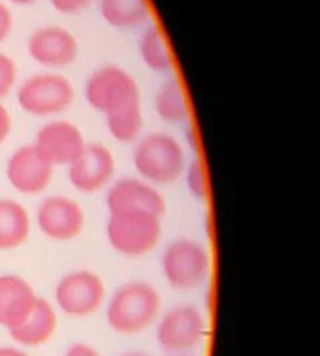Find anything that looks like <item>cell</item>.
<instances>
[{
    "mask_svg": "<svg viewBox=\"0 0 320 356\" xmlns=\"http://www.w3.org/2000/svg\"><path fill=\"white\" fill-rule=\"evenodd\" d=\"M161 307V296L155 286L131 280L113 292L106 307V322L118 334H141L158 321Z\"/></svg>",
    "mask_w": 320,
    "mask_h": 356,
    "instance_id": "obj_1",
    "label": "cell"
},
{
    "mask_svg": "<svg viewBox=\"0 0 320 356\" xmlns=\"http://www.w3.org/2000/svg\"><path fill=\"white\" fill-rule=\"evenodd\" d=\"M134 144L133 166L143 180L159 188L183 177L188 158L175 136L166 131H153L141 136Z\"/></svg>",
    "mask_w": 320,
    "mask_h": 356,
    "instance_id": "obj_2",
    "label": "cell"
},
{
    "mask_svg": "<svg viewBox=\"0 0 320 356\" xmlns=\"http://www.w3.org/2000/svg\"><path fill=\"white\" fill-rule=\"evenodd\" d=\"M17 105L35 118H55L75 102L74 83L63 74L44 71L25 79L16 92Z\"/></svg>",
    "mask_w": 320,
    "mask_h": 356,
    "instance_id": "obj_3",
    "label": "cell"
},
{
    "mask_svg": "<svg viewBox=\"0 0 320 356\" xmlns=\"http://www.w3.org/2000/svg\"><path fill=\"white\" fill-rule=\"evenodd\" d=\"M163 238V218L153 214H108L106 239L127 258H141L157 249Z\"/></svg>",
    "mask_w": 320,
    "mask_h": 356,
    "instance_id": "obj_4",
    "label": "cell"
},
{
    "mask_svg": "<svg viewBox=\"0 0 320 356\" xmlns=\"http://www.w3.org/2000/svg\"><path fill=\"white\" fill-rule=\"evenodd\" d=\"M161 269L170 288L178 291L195 289L208 278L211 257L207 247L198 241L180 238L166 247Z\"/></svg>",
    "mask_w": 320,
    "mask_h": 356,
    "instance_id": "obj_5",
    "label": "cell"
},
{
    "mask_svg": "<svg viewBox=\"0 0 320 356\" xmlns=\"http://www.w3.org/2000/svg\"><path fill=\"white\" fill-rule=\"evenodd\" d=\"M86 104L100 114H110L141 100L136 79L118 65H105L89 75L85 85Z\"/></svg>",
    "mask_w": 320,
    "mask_h": 356,
    "instance_id": "obj_6",
    "label": "cell"
},
{
    "mask_svg": "<svg viewBox=\"0 0 320 356\" xmlns=\"http://www.w3.org/2000/svg\"><path fill=\"white\" fill-rule=\"evenodd\" d=\"M55 307L66 316L85 319L104 307L105 283L99 273L89 269L72 270L63 275L55 286Z\"/></svg>",
    "mask_w": 320,
    "mask_h": 356,
    "instance_id": "obj_7",
    "label": "cell"
},
{
    "mask_svg": "<svg viewBox=\"0 0 320 356\" xmlns=\"http://www.w3.org/2000/svg\"><path fill=\"white\" fill-rule=\"evenodd\" d=\"M158 319L157 341L170 355H188L207 336V321L194 305H177Z\"/></svg>",
    "mask_w": 320,
    "mask_h": 356,
    "instance_id": "obj_8",
    "label": "cell"
},
{
    "mask_svg": "<svg viewBox=\"0 0 320 356\" xmlns=\"http://www.w3.org/2000/svg\"><path fill=\"white\" fill-rule=\"evenodd\" d=\"M27 54L38 66L58 72L77 61L80 44L70 30L60 25H42L30 33Z\"/></svg>",
    "mask_w": 320,
    "mask_h": 356,
    "instance_id": "obj_9",
    "label": "cell"
},
{
    "mask_svg": "<svg viewBox=\"0 0 320 356\" xmlns=\"http://www.w3.org/2000/svg\"><path fill=\"white\" fill-rule=\"evenodd\" d=\"M108 214L143 213L164 218L168 203L158 186L141 177H124L108 186Z\"/></svg>",
    "mask_w": 320,
    "mask_h": 356,
    "instance_id": "obj_10",
    "label": "cell"
},
{
    "mask_svg": "<svg viewBox=\"0 0 320 356\" xmlns=\"http://www.w3.org/2000/svg\"><path fill=\"white\" fill-rule=\"evenodd\" d=\"M36 225L44 236L69 243L80 236L86 225L85 209L67 195H49L36 209Z\"/></svg>",
    "mask_w": 320,
    "mask_h": 356,
    "instance_id": "obj_11",
    "label": "cell"
},
{
    "mask_svg": "<svg viewBox=\"0 0 320 356\" xmlns=\"http://www.w3.org/2000/svg\"><path fill=\"white\" fill-rule=\"evenodd\" d=\"M116 160L102 143H88L80 156L67 168L69 183L81 194H95L113 183Z\"/></svg>",
    "mask_w": 320,
    "mask_h": 356,
    "instance_id": "obj_12",
    "label": "cell"
},
{
    "mask_svg": "<svg viewBox=\"0 0 320 356\" xmlns=\"http://www.w3.org/2000/svg\"><path fill=\"white\" fill-rule=\"evenodd\" d=\"M83 131L66 119H52L36 133L33 145L54 168H69L86 147Z\"/></svg>",
    "mask_w": 320,
    "mask_h": 356,
    "instance_id": "obj_13",
    "label": "cell"
},
{
    "mask_svg": "<svg viewBox=\"0 0 320 356\" xmlns=\"http://www.w3.org/2000/svg\"><path fill=\"white\" fill-rule=\"evenodd\" d=\"M55 168L44 158L33 143L13 152L6 163V178L19 194L40 195L54 178Z\"/></svg>",
    "mask_w": 320,
    "mask_h": 356,
    "instance_id": "obj_14",
    "label": "cell"
},
{
    "mask_svg": "<svg viewBox=\"0 0 320 356\" xmlns=\"http://www.w3.org/2000/svg\"><path fill=\"white\" fill-rule=\"evenodd\" d=\"M36 292L27 280L13 275H0V327L10 332L30 314L38 300Z\"/></svg>",
    "mask_w": 320,
    "mask_h": 356,
    "instance_id": "obj_15",
    "label": "cell"
},
{
    "mask_svg": "<svg viewBox=\"0 0 320 356\" xmlns=\"http://www.w3.org/2000/svg\"><path fill=\"white\" fill-rule=\"evenodd\" d=\"M58 330V314L55 305L44 298H38L30 314L10 330L11 339L25 348H38L46 346Z\"/></svg>",
    "mask_w": 320,
    "mask_h": 356,
    "instance_id": "obj_16",
    "label": "cell"
},
{
    "mask_svg": "<svg viewBox=\"0 0 320 356\" xmlns=\"http://www.w3.org/2000/svg\"><path fill=\"white\" fill-rule=\"evenodd\" d=\"M100 16L116 30H141L152 22L149 0H97Z\"/></svg>",
    "mask_w": 320,
    "mask_h": 356,
    "instance_id": "obj_17",
    "label": "cell"
},
{
    "mask_svg": "<svg viewBox=\"0 0 320 356\" xmlns=\"http://www.w3.org/2000/svg\"><path fill=\"white\" fill-rule=\"evenodd\" d=\"M138 52L143 65L152 72L159 75H170L174 72L175 60L166 40V35L157 24H147L141 29L138 38Z\"/></svg>",
    "mask_w": 320,
    "mask_h": 356,
    "instance_id": "obj_18",
    "label": "cell"
},
{
    "mask_svg": "<svg viewBox=\"0 0 320 356\" xmlns=\"http://www.w3.org/2000/svg\"><path fill=\"white\" fill-rule=\"evenodd\" d=\"M31 232L29 209L21 202L0 199V250H15L27 243Z\"/></svg>",
    "mask_w": 320,
    "mask_h": 356,
    "instance_id": "obj_19",
    "label": "cell"
},
{
    "mask_svg": "<svg viewBox=\"0 0 320 356\" xmlns=\"http://www.w3.org/2000/svg\"><path fill=\"white\" fill-rule=\"evenodd\" d=\"M153 105L157 116L166 124L180 125L189 120L191 106L186 89L177 77H169L159 85Z\"/></svg>",
    "mask_w": 320,
    "mask_h": 356,
    "instance_id": "obj_20",
    "label": "cell"
},
{
    "mask_svg": "<svg viewBox=\"0 0 320 356\" xmlns=\"http://www.w3.org/2000/svg\"><path fill=\"white\" fill-rule=\"evenodd\" d=\"M106 129L113 139L120 144H133L143 136L144 111L141 100L131 102L105 116Z\"/></svg>",
    "mask_w": 320,
    "mask_h": 356,
    "instance_id": "obj_21",
    "label": "cell"
},
{
    "mask_svg": "<svg viewBox=\"0 0 320 356\" xmlns=\"http://www.w3.org/2000/svg\"><path fill=\"white\" fill-rule=\"evenodd\" d=\"M184 181H186V188L189 194L194 197L195 200L205 202L209 195V184L207 180V172H205V166L200 158H194V160L188 161L186 168H184Z\"/></svg>",
    "mask_w": 320,
    "mask_h": 356,
    "instance_id": "obj_22",
    "label": "cell"
},
{
    "mask_svg": "<svg viewBox=\"0 0 320 356\" xmlns=\"http://www.w3.org/2000/svg\"><path fill=\"white\" fill-rule=\"evenodd\" d=\"M17 83V66L11 56L0 54V100H3Z\"/></svg>",
    "mask_w": 320,
    "mask_h": 356,
    "instance_id": "obj_23",
    "label": "cell"
},
{
    "mask_svg": "<svg viewBox=\"0 0 320 356\" xmlns=\"http://www.w3.org/2000/svg\"><path fill=\"white\" fill-rule=\"evenodd\" d=\"M97 0H49L52 8L63 16H77L86 11Z\"/></svg>",
    "mask_w": 320,
    "mask_h": 356,
    "instance_id": "obj_24",
    "label": "cell"
},
{
    "mask_svg": "<svg viewBox=\"0 0 320 356\" xmlns=\"http://www.w3.org/2000/svg\"><path fill=\"white\" fill-rule=\"evenodd\" d=\"M13 25H15V19H13L10 6L0 0V44L8 40L13 31Z\"/></svg>",
    "mask_w": 320,
    "mask_h": 356,
    "instance_id": "obj_25",
    "label": "cell"
},
{
    "mask_svg": "<svg viewBox=\"0 0 320 356\" xmlns=\"http://www.w3.org/2000/svg\"><path fill=\"white\" fill-rule=\"evenodd\" d=\"M11 127H13L11 114L2 104V100H0V144H3L6 139H8L11 133Z\"/></svg>",
    "mask_w": 320,
    "mask_h": 356,
    "instance_id": "obj_26",
    "label": "cell"
},
{
    "mask_svg": "<svg viewBox=\"0 0 320 356\" xmlns=\"http://www.w3.org/2000/svg\"><path fill=\"white\" fill-rule=\"evenodd\" d=\"M63 356H100V353L86 342H75L64 352Z\"/></svg>",
    "mask_w": 320,
    "mask_h": 356,
    "instance_id": "obj_27",
    "label": "cell"
},
{
    "mask_svg": "<svg viewBox=\"0 0 320 356\" xmlns=\"http://www.w3.org/2000/svg\"><path fill=\"white\" fill-rule=\"evenodd\" d=\"M0 356H30L27 352L17 347H0Z\"/></svg>",
    "mask_w": 320,
    "mask_h": 356,
    "instance_id": "obj_28",
    "label": "cell"
},
{
    "mask_svg": "<svg viewBox=\"0 0 320 356\" xmlns=\"http://www.w3.org/2000/svg\"><path fill=\"white\" fill-rule=\"evenodd\" d=\"M8 2L19 6H30V5H35L36 2H40V0H8Z\"/></svg>",
    "mask_w": 320,
    "mask_h": 356,
    "instance_id": "obj_29",
    "label": "cell"
},
{
    "mask_svg": "<svg viewBox=\"0 0 320 356\" xmlns=\"http://www.w3.org/2000/svg\"><path fill=\"white\" fill-rule=\"evenodd\" d=\"M122 356H150V355H145V353H127Z\"/></svg>",
    "mask_w": 320,
    "mask_h": 356,
    "instance_id": "obj_30",
    "label": "cell"
},
{
    "mask_svg": "<svg viewBox=\"0 0 320 356\" xmlns=\"http://www.w3.org/2000/svg\"><path fill=\"white\" fill-rule=\"evenodd\" d=\"M172 356H188V355H172Z\"/></svg>",
    "mask_w": 320,
    "mask_h": 356,
    "instance_id": "obj_31",
    "label": "cell"
}]
</instances>
